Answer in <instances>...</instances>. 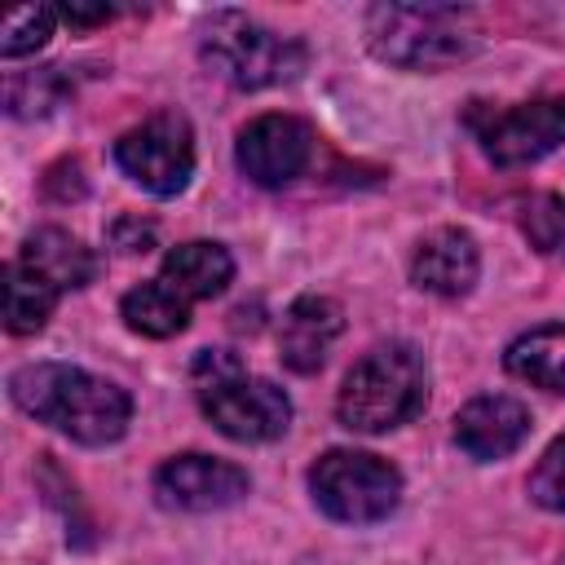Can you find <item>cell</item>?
<instances>
[{
    "label": "cell",
    "mask_w": 565,
    "mask_h": 565,
    "mask_svg": "<svg viewBox=\"0 0 565 565\" xmlns=\"http://www.w3.org/2000/svg\"><path fill=\"white\" fill-rule=\"evenodd\" d=\"M9 393L26 415L66 433L79 446L119 441L128 428V415H132V402L119 384H110L84 366H66V362H31V366L13 371Z\"/></svg>",
    "instance_id": "6da1fadb"
},
{
    "label": "cell",
    "mask_w": 565,
    "mask_h": 565,
    "mask_svg": "<svg viewBox=\"0 0 565 565\" xmlns=\"http://www.w3.org/2000/svg\"><path fill=\"white\" fill-rule=\"evenodd\" d=\"M199 406L216 424V433L234 441H274L291 424V402L274 380L247 375L234 353L203 349L194 362Z\"/></svg>",
    "instance_id": "7a4b0ae2"
},
{
    "label": "cell",
    "mask_w": 565,
    "mask_h": 565,
    "mask_svg": "<svg viewBox=\"0 0 565 565\" xmlns=\"http://www.w3.org/2000/svg\"><path fill=\"white\" fill-rule=\"evenodd\" d=\"M424 362L411 344L388 340L362 353V362L344 375L335 415L353 433H388L406 424L424 406Z\"/></svg>",
    "instance_id": "3957f363"
},
{
    "label": "cell",
    "mask_w": 565,
    "mask_h": 565,
    "mask_svg": "<svg viewBox=\"0 0 565 565\" xmlns=\"http://www.w3.org/2000/svg\"><path fill=\"white\" fill-rule=\"evenodd\" d=\"M366 40L375 57L406 71H437L477 49L468 13L455 4H375L366 13Z\"/></svg>",
    "instance_id": "277c9868"
},
{
    "label": "cell",
    "mask_w": 565,
    "mask_h": 565,
    "mask_svg": "<svg viewBox=\"0 0 565 565\" xmlns=\"http://www.w3.org/2000/svg\"><path fill=\"white\" fill-rule=\"evenodd\" d=\"M203 62L234 88H269L305 66V49L287 35H274L247 13L225 9L203 26Z\"/></svg>",
    "instance_id": "5b68a950"
},
{
    "label": "cell",
    "mask_w": 565,
    "mask_h": 565,
    "mask_svg": "<svg viewBox=\"0 0 565 565\" xmlns=\"http://www.w3.org/2000/svg\"><path fill=\"white\" fill-rule=\"evenodd\" d=\"M313 503L344 525H371L384 521L402 499V477L388 459L366 450H327L309 468Z\"/></svg>",
    "instance_id": "8992f818"
},
{
    "label": "cell",
    "mask_w": 565,
    "mask_h": 565,
    "mask_svg": "<svg viewBox=\"0 0 565 565\" xmlns=\"http://www.w3.org/2000/svg\"><path fill=\"white\" fill-rule=\"evenodd\" d=\"M115 163L124 168L128 181H137L141 190H150L159 199L181 194L190 172H194L190 124L181 115H150L146 124L128 128L115 141Z\"/></svg>",
    "instance_id": "52a82bcc"
},
{
    "label": "cell",
    "mask_w": 565,
    "mask_h": 565,
    "mask_svg": "<svg viewBox=\"0 0 565 565\" xmlns=\"http://www.w3.org/2000/svg\"><path fill=\"white\" fill-rule=\"evenodd\" d=\"M481 150L499 163V168H516V163H534L543 154H552L565 141V97H543V102H525V106H477L468 115Z\"/></svg>",
    "instance_id": "ba28073f"
},
{
    "label": "cell",
    "mask_w": 565,
    "mask_h": 565,
    "mask_svg": "<svg viewBox=\"0 0 565 565\" xmlns=\"http://www.w3.org/2000/svg\"><path fill=\"white\" fill-rule=\"evenodd\" d=\"M234 159L256 185H287L313 159V128L296 115H260L238 132Z\"/></svg>",
    "instance_id": "9c48e42d"
},
{
    "label": "cell",
    "mask_w": 565,
    "mask_h": 565,
    "mask_svg": "<svg viewBox=\"0 0 565 565\" xmlns=\"http://www.w3.org/2000/svg\"><path fill=\"white\" fill-rule=\"evenodd\" d=\"M247 472L212 455H177L154 472V494L177 512H221L247 494Z\"/></svg>",
    "instance_id": "30bf717a"
},
{
    "label": "cell",
    "mask_w": 565,
    "mask_h": 565,
    "mask_svg": "<svg viewBox=\"0 0 565 565\" xmlns=\"http://www.w3.org/2000/svg\"><path fill=\"white\" fill-rule=\"evenodd\" d=\"M344 331V309L327 296H300L291 300V309L282 313V327H278V358L282 366L309 375L327 362L331 344L340 340Z\"/></svg>",
    "instance_id": "8fae6325"
},
{
    "label": "cell",
    "mask_w": 565,
    "mask_h": 565,
    "mask_svg": "<svg viewBox=\"0 0 565 565\" xmlns=\"http://www.w3.org/2000/svg\"><path fill=\"white\" fill-rule=\"evenodd\" d=\"M525 433H530V411L516 397H503V393L472 397L455 415V441L472 459H503L525 441Z\"/></svg>",
    "instance_id": "7c38bea8"
},
{
    "label": "cell",
    "mask_w": 565,
    "mask_h": 565,
    "mask_svg": "<svg viewBox=\"0 0 565 565\" xmlns=\"http://www.w3.org/2000/svg\"><path fill=\"white\" fill-rule=\"evenodd\" d=\"M477 243L463 230H433L411 260V282L433 296H463L477 282Z\"/></svg>",
    "instance_id": "4fadbf2b"
},
{
    "label": "cell",
    "mask_w": 565,
    "mask_h": 565,
    "mask_svg": "<svg viewBox=\"0 0 565 565\" xmlns=\"http://www.w3.org/2000/svg\"><path fill=\"white\" fill-rule=\"evenodd\" d=\"M230 278H234L230 252L221 243H207V238L172 247L163 256V274H159V282H168L181 300H212L225 291Z\"/></svg>",
    "instance_id": "5bb4252c"
},
{
    "label": "cell",
    "mask_w": 565,
    "mask_h": 565,
    "mask_svg": "<svg viewBox=\"0 0 565 565\" xmlns=\"http://www.w3.org/2000/svg\"><path fill=\"white\" fill-rule=\"evenodd\" d=\"M18 260H22L31 274H40L49 287H57V291L84 287V282H93V274H97L93 252H88L75 234L53 230V225H49V230H35V234L22 243Z\"/></svg>",
    "instance_id": "9a60e30c"
},
{
    "label": "cell",
    "mask_w": 565,
    "mask_h": 565,
    "mask_svg": "<svg viewBox=\"0 0 565 565\" xmlns=\"http://www.w3.org/2000/svg\"><path fill=\"white\" fill-rule=\"evenodd\" d=\"M503 366L534 388L565 393V322H547L516 335L503 353Z\"/></svg>",
    "instance_id": "2e32d148"
},
{
    "label": "cell",
    "mask_w": 565,
    "mask_h": 565,
    "mask_svg": "<svg viewBox=\"0 0 565 565\" xmlns=\"http://www.w3.org/2000/svg\"><path fill=\"white\" fill-rule=\"evenodd\" d=\"M124 322L137 331V335H150V340H168L177 331H185L190 322V300H181L168 282H141L124 296Z\"/></svg>",
    "instance_id": "e0dca14e"
},
{
    "label": "cell",
    "mask_w": 565,
    "mask_h": 565,
    "mask_svg": "<svg viewBox=\"0 0 565 565\" xmlns=\"http://www.w3.org/2000/svg\"><path fill=\"white\" fill-rule=\"evenodd\" d=\"M57 305V287H49L40 274H31L22 260L4 265V327L13 335H31L49 322Z\"/></svg>",
    "instance_id": "ac0fdd59"
},
{
    "label": "cell",
    "mask_w": 565,
    "mask_h": 565,
    "mask_svg": "<svg viewBox=\"0 0 565 565\" xmlns=\"http://www.w3.org/2000/svg\"><path fill=\"white\" fill-rule=\"evenodd\" d=\"M530 247H539L543 256H565V199L556 194H530L516 212Z\"/></svg>",
    "instance_id": "d6986e66"
},
{
    "label": "cell",
    "mask_w": 565,
    "mask_h": 565,
    "mask_svg": "<svg viewBox=\"0 0 565 565\" xmlns=\"http://www.w3.org/2000/svg\"><path fill=\"white\" fill-rule=\"evenodd\" d=\"M53 18H57V9H49V4H22V9H13L4 18V31H0V53L4 57L35 53L53 35Z\"/></svg>",
    "instance_id": "ffe728a7"
},
{
    "label": "cell",
    "mask_w": 565,
    "mask_h": 565,
    "mask_svg": "<svg viewBox=\"0 0 565 565\" xmlns=\"http://www.w3.org/2000/svg\"><path fill=\"white\" fill-rule=\"evenodd\" d=\"M530 494H534V503H543L547 512H561V516H565V437H556V441L543 450L539 468L530 472Z\"/></svg>",
    "instance_id": "44dd1931"
},
{
    "label": "cell",
    "mask_w": 565,
    "mask_h": 565,
    "mask_svg": "<svg viewBox=\"0 0 565 565\" xmlns=\"http://www.w3.org/2000/svg\"><path fill=\"white\" fill-rule=\"evenodd\" d=\"M57 13H62L71 26H97V22L110 18V4H62Z\"/></svg>",
    "instance_id": "7402d4cb"
},
{
    "label": "cell",
    "mask_w": 565,
    "mask_h": 565,
    "mask_svg": "<svg viewBox=\"0 0 565 565\" xmlns=\"http://www.w3.org/2000/svg\"><path fill=\"white\" fill-rule=\"evenodd\" d=\"M561 565H565V561H561Z\"/></svg>",
    "instance_id": "603a6c76"
}]
</instances>
